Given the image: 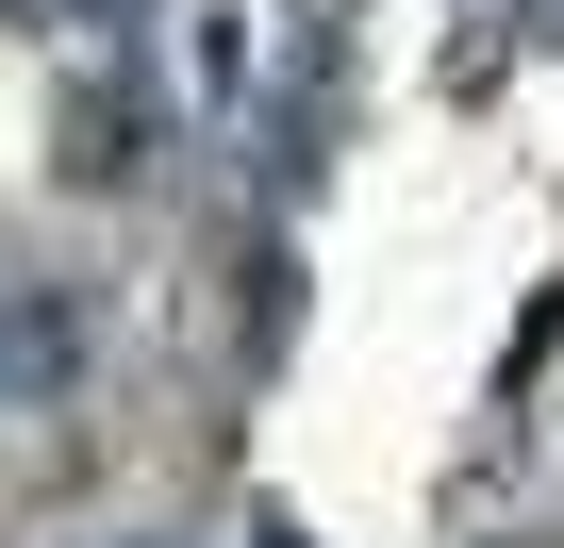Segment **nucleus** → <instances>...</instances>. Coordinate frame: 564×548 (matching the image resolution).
Returning <instances> with one entry per match:
<instances>
[{"label": "nucleus", "mask_w": 564, "mask_h": 548, "mask_svg": "<svg viewBox=\"0 0 564 548\" xmlns=\"http://www.w3.org/2000/svg\"><path fill=\"white\" fill-rule=\"evenodd\" d=\"M249 548H316V531H249Z\"/></svg>", "instance_id": "nucleus-1"}]
</instances>
